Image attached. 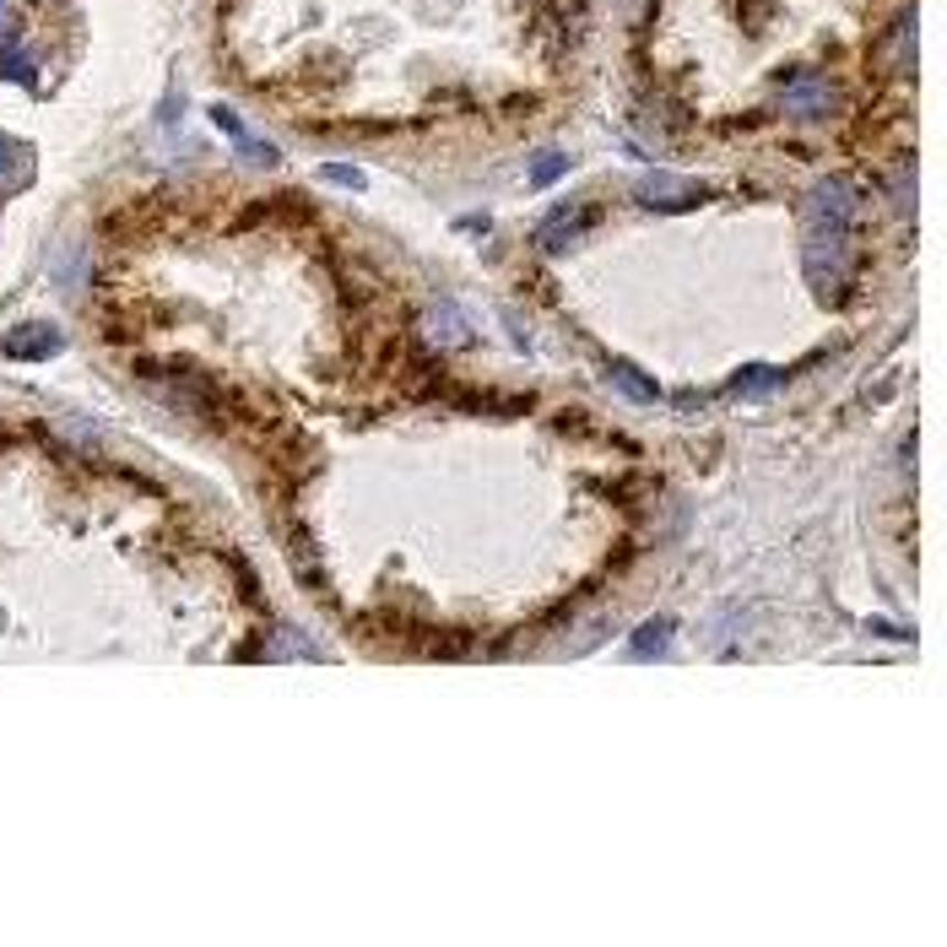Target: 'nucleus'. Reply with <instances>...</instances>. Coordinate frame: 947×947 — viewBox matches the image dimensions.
Returning a JSON list of instances; mask_svg holds the SVG:
<instances>
[{
    "instance_id": "nucleus-1",
    "label": "nucleus",
    "mask_w": 947,
    "mask_h": 947,
    "mask_svg": "<svg viewBox=\"0 0 947 947\" xmlns=\"http://www.w3.org/2000/svg\"><path fill=\"white\" fill-rule=\"evenodd\" d=\"M856 276V250H850V233H818L807 228V282L818 298H839Z\"/></svg>"
},
{
    "instance_id": "nucleus-2",
    "label": "nucleus",
    "mask_w": 947,
    "mask_h": 947,
    "mask_svg": "<svg viewBox=\"0 0 947 947\" xmlns=\"http://www.w3.org/2000/svg\"><path fill=\"white\" fill-rule=\"evenodd\" d=\"M834 109H839V92H834L828 76H818V70H785L780 76V115H791V120H823Z\"/></svg>"
},
{
    "instance_id": "nucleus-3",
    "label": "nucleus",
    "mask_w": 947,
    "mask_h": 947,
    "mask_svg": "<svg viewBox=\"0 0 947 947\" xmlns=\"http://www.w3.org/2000/svg\"><path fill=\"white\" fill-rule=\"evenodd\" d=\"M850 217H856V189L845 179H818L802 200V222L818 233H850Z\"/></svg>"
},
{
    "instance_id": "nucleus-4",
    "label": "nucleus",
    "mask_w": 947,
    "mask_h": 947,
    "mask_svg": "<svg viewBox=\"0 0 947 947\" xmlns=\"http://www.w3.org/2000/svg\"><path fill=\"white\" fill-rule=\"evenodd\" d=\"M709 189L704 185H694L688 174H666V168H650V174H639L633 179V200L639 206H650V211H688V206H698Z\"/></svg>"
},
{
    "instance_id": "nucleus-5",
    "label": "nucleus",
    "mask_w": 947,
    "mask_h": 947,
    "mask_svg": "<svg viewBox=\"0 0 947 947\" xmlns=\"http://www.w3.org/2000/svg\"><path fill=\"white\" fill-rule=\"evenodd\" d=\"M61 347H65L61 325H44V319H28V325H17V330H6V336H0V352H6V358H17V363L55 358Z\"/></svg>"
},
{
    "instance_id": "nucleus-6",
    "label": "nucleus",
    "mask_w": 947,
    "mask_h": 947,
    "mask_svg": "<svg viewBox=\"0 0 947 947\" xmlns=\"http://www.w3.org/2000/svg\"><path fill=\"white\" fill-rule=\"evenodd\" d=\"M211 126L222 130V135L233 141V152H239L244 163H254V168H276V163H282V152H276L271 141H254L250 126H244V120H239L228 104H211Z\"/></svg>"
},
{
    "instance_id": "nucleus-7",
    "label": "nucleus",
    "mask_w": 947,
    "mask_h": 947,
    "mask_svg": "<svg viewBox=\"0 0 947 947\" xmlns=\"http://www.w3.org/2000/svg\"><path fill=\"white\" fill-rule=\"evenodd\" d=\"M590 222H596V217H590V206L568 200V206H558V211H547V222L536 228V244H542L547 254L574 250V244H579V233H585Z\"/></svg>"
},
{
    "instance_id": "nucleus-8",
    "label": "nucleus",
    "mask_w": 947,
    "mask_h": 947,
    "mask_svg": "<svg viewBox=\"0 0 947 947\" xmlns=\"http://www.w3.org/2000/svg\"><path fill=\"white\" fill-rule=\"evenodd\" d=\"M423 325H428V341H434V347H466V341H471V325L460 315V304H449V298L434 304Z\"/></svg>"
},
{
    "instance_id": "nucleus-9",
    "label": "nucleus",
    "mask_w": 947,
    "mask_h": 947,
    "mask_svg": "<svg viewBox=\"0 0 947 947\" xmlns=\"http://www.w3.org/2000/svg\"><path fill=\"white\" fill-rule=\"evenodd\" d=\"M607 379H612V384H618L629 401H639V406L661 401V384H655L650 374H639V369H633V363H623V358H612V363H607Z\"/></svg>"
},
{
    "instance_id": "nucleus-10",
    "label": "nucleus",
    "mask_w": 947,
    "mask_h": 947,
    "mask_svg": "<svg viewBox=\"0 0 947 947\" xmlns=\"http://www.w3.org/2000/svg\"><path fill=\"white\" fill-rule=\"evenodd\" d=\"M0 81H17V87H39V65L28 44H0Z\"/></svg>"
},
{
    "instance_id": "nucleus-11",
    "label": "nucleus",
    "mask_w": 947,
    "mask_h": 947,
    "mask_svg": "<svg viewBox=\"0 0 947 947\" xmlns=\"http://www.w3.org/2000/svg\"><path fill=\"white\" fill-rule=\"evenodd\" d=\"M780 384H785V374H780V369H769V363H748V369H737V379H731V390H737V395H774V390H780Z\"/></svg>"
},
{
    "instance_id": "nucleus-12",
    "label": "nucleus",
    "mask_w": 947,
    "mask_h": 947,
    "mask_svg": "<svg viewBox=\"0 0 947 947\" xmlns=\"http://www.w3.org/2000/svg\"><path fill=\"white\" fill-rule=\"evenodd\" d=\"M564 174H568V152H558V146H547V152H536V157H531V185L536 189L558 185Z\"/></svg>"
},
{
    "instance_id": "nucleus-13",
    "label": "nucleus",
    "mask_w": 947,
    "mask_h": 947,
    "mask_svg": "<svg viewBox=\"0 0 947 947\" xmlns=\"http://www.w3.org/2000/svg\"><path fill=\"white\" fill-rule=\"evenodd\" d=\"M672 633H677V623H672V618H655V623H644V629L633 633V655H666Z\"/></svg>"
},
{
    "instance_id": "nucleus-14",
    "label": "nucleus",
    "mask_w": 947,
    "mask_h": 947,
    "mask_svg": "<svg viewBox=\"0 0 947 947\" xmlns=\"http://www.w3.org/2000/svg\"><path fill=\"white\" fill-rule=\"evenodd\" d=\"M17 174H28V146L0 135V179H17Z\"/></svg>"
},
{
    "instance_id": "nucleus-15",
    "label": "nucleus",
    "mask_w": 947,
    "mask_h": 947,
    "mask_svg": "<svg viewBox=\"0 0 947 947\" xmlns=\"http://www.w3.org/2000/svg\"><path fill=\"white\" fill-rule=\"evenodd\" d=\"M319 174H325V179H330V185H352V189H363V185H369V179H363V174H358V168H352V163H325V168H319Z\"/></svg>"
},
{
    "instance_id": "nucleus-16",
    "label": "nucleus",
    "mask_w": 947,
    "mask_h": 947,
    "mask_svg": "<svg viewBox=\"0 0 947 947\" xmlns=\"http://www.w3.org/2000/svg\"><path fill=\"white\" fill-rule=\"evenodd\" d=\"M0 17H6V0H0Z\"/></svg>"
}]
</instances>
